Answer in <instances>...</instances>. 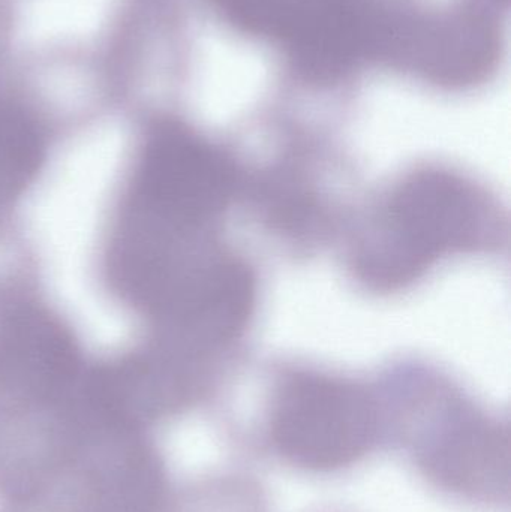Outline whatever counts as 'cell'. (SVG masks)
<instances>
[{"mask_svg": "<svg viewBox=\"0 0 511 512\" xmlns=\"http://www.w3.org/2000/svg\"><path fill=\"white\" fill-rule=\"evenodd\" d=\"M386 444L446 498L479 508L509 504L511 444L507 424L473 403L422 391L383 406Z\"/></svg>", "mask_w": 511, "mask_h": 512, "instance_id": "6da1fadb", "label": "cell"}, {"mask_svg": "<svg viewBox=\"0 0 511 512\" xmlns=\"http://www.w3.org/2000/svg\"><path fill=\"white\" fill-rule=\"evenodd\" d=\"M261 450L285 468L315 477L344 474L386 444L384 409L371 393L327 378H291L276 388Z\"/></svg>", "mask_w": 511, "mask_h": 512, "instance_id": "7a4b0ae2", "label": "cell"}, {"mask_svg": "<svg viewBox=\"0 0 511 512\" xmlns=\"http://www.w3.org/2000/svg\"><path fill=\"white\" fill-rule=\"evenodd\" d=\"M266 490L240 472L215 475L195 486L185 498L173 499L168 512H269Z\"/></svg>", "mask_w": 511, "mask_h": 512, "instance_id": "3957f363", "label": "cell"}]
</instances>
